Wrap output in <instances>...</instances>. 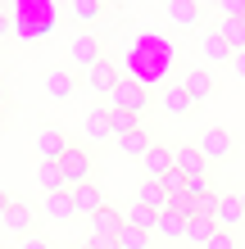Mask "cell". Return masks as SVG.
<instances>
[{
	"mask_svg": "<svg viewBox=\"0 0 245 249\" xmlns=\"http://www.w3.org/2000/svg\"><path fill=\"white\" fill-rule=\"evenodd\" d=\"M109 109H123V113H136V118H141V113L150 109V91H146L141 82L123 77V82L109 91Z\"/></svg>",
	"mask_w": 245,
	"mask_h": 249,
	"instance_id": "cell-1",
	"label": "cell"
},
{
	"mask_svg": "<svg viewBox=\"0 0 245 249\" xmlns=\"http://www.w3.org/2000/svg\"><path fill=\"white\" fill-rule=\"evenodd\" d=\"M91 168H95V159H91V150H82V145H68L64 159H59V172H64L68 186H86L91 181Z\"/></svg>",
	"mask_w": 245,
	"mask_h": 249,
	"instance_id": "cell-2",
	"label": "cell"
},
{
	"mask_svg": "<svg viewBox=\"0 0 245 249\" xmlns=\"http://www.w3.org/2000/svg\"><path fill=\"white\" fill-rule=\"evenodd\" d=\"M123 227H127V222H123V213L105 204V209H100V213L91 217V245H95V249L118 245V231H123Z\"/></svg>",
	"mask_w": 245,
	"mask_h": 249,
	"instance_id": "cell-3",
	"label": "cell"
},
{
	"mask_svg": "<svg viewBox=\"0 0 245 249\" xmlns=\"http://www.w3.org/2000/svg\"><path fill=\"white\" fill-rule=\"evenodd\" d=\"M195 145H200V154H205L209 163H223V159L236 150V141H232V131H227V127H209V131H200V141H195Z\"/></svg>",
	"mask_w": 245,
	"mask_h": 249,
	"instance_id": "cell-4",
	"label": "cell"
},
{
	"mask_svg": "<svg viewBox=\"0 0 245 249\" xmlns=\"http://www.w3.org/2000/svg\"><path fill=\"white\" fill-rule=\"evenodd\" d=\"M68 54H73L77 68H95L100 59H105V46H100L95 32H77L73 41H68Z\"/></svg>",
	"mask_w": 245,
	"mask_h": 249,
	"instance_id": "cell-5",
	"label": "cell"
},
{
	"mask_svg": "<svg viewBox=\"0 0 245 249\" xmlns=\"http://www.w3.org/2000/svg\"><path fill=\"white\" fill-rule=\"evenodd\" d=\"M172 168H177L182 177H205L213 163L200 154V145H177V150H172Z\"/></svg>",
	"mask_w": 245,
	"mask_h": 249,
	"instance_id": "cell-6",
	"label": "cell"
},
{
	"mask_svg": "<svg viewBox=\"0 0 245 249\" xmlns=\"http://www.w3.org/2000/svg\"><path fill=\"white\" fill-rule=\"evenodd\" d=\"M164 18L172 27H200L205 9H200V0H164Z\"/></svg>",
	"mask_w": 245,
	"mask_h": 249,
	"instance_id": "cell-7",
	"label": "cell"
},
{
	"mask_svg": "<svg viewBox=\"0 0 245 249\" xmlns=\"http://www.w3.org/2000/svg\"><path fill=\"white\" fill-rule=\"evenodd\" d=\"M118 82H123V68L113 64V59H100L95 68H86V86H91L95 95H109Z\"/></svg>",
	"mask_w": 245,
	"mask_h": 249,
	"instance_id": "cell-8",
	"label": "cell"
},
{
	"mask_svg": "<svg viewBox=\"0 0 245 249\" xmlns=\"http://www.w3.org/2000/svg\"><path fill=\"white\" fill-rule=\"evenodd\" d=\"M141 168H146V181H164L172 172V145H150L141 154Z\"/></svg>",
	"mask_w": 245,
	"mask_h": 249,
	"instance_id": "cell-9",
	"label": "cell"
},
{
	"mask_svg": "<svg viewBox=\"0 0 245 249\" xmlns=\"http://www.w3.org/2000/svg\"><path fill=\"white\" fill-rule=\"evenodd\" d=\"M41 213H46L50 222H68V217L77 213V204H73V186H68V190H50V195H41Z\"/></svg>",
	"mask_w": 245,
	"mask_h": 249,
	"instance_id": "cell-10",
	"label": "cell"
},
{
	"mask_svg": "<svg viewBox=\"0 0 245 249\" xmlns=\"http://www.w3.org/2000/svg\"><path fill=\"white\" fill-rule=\"evenodd\" d=\"M159 109L168 113V118H182V113H191V109H195V100L186 95V86H182V82H168L164 91H159Z\"/></svg>",
	"mask_w": 245,
	"mask_h": 249,
	"instance_id": "cell-11",
	"label": "cell"
},
{
	"mask_svg": "<svg viewBox=\"0 0 245 249\" xmlns=\"http://www.w3.org/2000/svg\"><path fill=\"white\" fill-rule=\"evenodd\" d=\"M182 86H186V95H191L195 105H209V100H213V72L209 68H191L182 77Z\"/></svg>",
	"mask_w": 245,
	"mask_h": 249,
	"instance_id": "cell-12",
	"label": "cell"
},
{
	"mask_svg": "<svg viewBox=\"0 0 245 249\" xmlns=\"http://www.w3.org/2000/svg\"><path fill=\"white\" fill-rule=\"evenodd\" d=\"M64 150H68V136H64L59 127H41V131H37V154H41V159H55V163H59Z\"/></svg>",
	"mask_w": 245,
	"mask_h": 249,
	"instance_id": "cell-13",
	"label": "cell"
},
{
	"mask_svg": "<svg viewBox=\"0 0 245 249\" xmlns=\"http://www.w3.org/2000/svg\"><path fill=\"white\" fill-rule=\"evenodd\" d=\"M46 95H50V100H73V95H77V77H73L68 68H50V72H46Z\"/></svg>",
	"mask_w": 245,
	"mask_h": 249,
	"instance_id": "cell-14",
	"label": "cell"
},
{
	"mask_svg": "<svg viewBox=\"0 0 245 249\" xmlns=\"http://www.w3.org/2000/svg\"><path fill=\"white\" fill-rule=\"evenodd\" d=\"M232 54H236V50L218 36V27L205 32V41H200V59H205V64H232Z\"/></svg>",
	"mask_w": 245,
	"mask_h": 249,
	"instance_id": "cell-15",
	"label": "cell"
},
{
	"mask_svg": "<svg viewBox=\"0 0 245 249\" xmlns=\"http://www.w3.org/2000/svg\"><path fill=\"white\" fill-rule=\"evenodd\" d=\"M73 204H77L82 217H95L100 209H105V190L91 186V181H86V186H73Z\"/></svg>",
	"mask_w": 245,
	"mask_h": 249,
	"instance_id": "cell-16",
	"label": "cell"
},
{
	"mask_svg": "<svg viewBox=\"0 0 245 249\" xmlns=\"http://www.w3.org/2000/svg\"><path fill=\"white\" fill-rule=\"evenodd\" d=\"M241 222H245L241 195H218V227H223V231H236Z\"/></svg>",
	"mask_w": 245,
	"mask_h": 249,
	"instance_id": "cell-17",
	"label": "cell"
},
{
	"mask_svg": "<svg viewBox=\"0 0 245 249\" xmlns=\"http://www.w3.org/2000/svg\"><path fill=\"white\" fill-rule=\"evenodd\" d=\"M0 222H5V227L14 231V236L23 240V236H27V227H32V209H27L23 199H14L9 209H5V217H0Z\"/></svg>",
	"mask_w": 245,
	"mask_h": 249,
	"instance_id": "cell-18",
	"label": "cell"
},
{
	"mask_svg": "<svg viewBox=\"0 0 245 249\" xmlns=\"http://www.w3.org/2000/svg\"><path fill=\"white\" fill-rule=\"evenodd\" d=\"M123 222H127V227H141V231H150V236H154V227H159V213L146 209L141 199H132V209L123 213Z\"/></svg>",
	"mask_w": 245,
	"mask_h": 249,
	"instance_id": "cell-19",
	"label": "cell"
},
{
	"mask_svg": "<svg viewBox=\"0 0 245 249\" xmlns=\"http://www.w3.org/2000/svg\"><path fill=\"white\" fill-rule=\"evenodd\" d=\"M213 231H218V222H213V217H200V213H191V222H186V240H191V245H200V249H205V245H209V236H213Z\"/></svg>",
	"mask_w": 245,
	"mask_h": 249,
	"instance_id": "cell-20",
	"label": "cell"
},
{
	"mask_svg": "<svg viewBox=\"0 0 245 249\" xmlns=\"http://www.w3.org/2000/svg\"><path fill=\"white\" fill-rule=\"evenodd\" d=\"M37 181H41V190H68V181H64V172H59V163L55 159H41V172H37Z\"/></svg>",
	"mask_w": 245,
	"mask_h": 249,
	"instance_id": "cell-21",
	"label": "cell"
},
{
	"mask_svg": "<svg viewBox=\"0 0 245 249\" xmlns=\"http://www.w3.org/2000/svg\"><path fill=\"white\" fill-rule=\"evenodd\" d=\"M136 199L146 204V209H154V213H168V190L159 181H146V186L136 190Z\"/></svg>",
	"mask_w": 245,
	"mask_h": 249,
	"instance_id": "cell-22",
	"label": "cell"
},
{
	"mask_svg": "<svg viewBox=\"0 0 245 249\" xmlns=\"http://www.w3.org/2000/svg\"><path fill=\"white\" fill-rule=\"evenodd\" d=\"M186 222H191V217H182V213H159V227H154V231H159V236H168V240H186Z\"/></svg>",
	"mask_w": 245,
	"mask_h": 249,
	"instance_id": "cell-23",
	"label": "cell"
},
{
	"mask_svg": "<svg viewBox=\"0 0 245 249\" xmlns=\"http://www.w3.org/2000/svg\"><path fill=\"white\" fill-rule=\"evenodd\" d=\"M218 36L232 50H245V18H218Z\"/></svg>",
	"mask_w": 245,
	"mask_h": 249,
	"instance_id": "cell-24",
	"label": "cell"
},
{
	"mask_svg": "<svg viewBox=\"0 0 245 249\" xmlns=\"http://www.w3.org/2000/svg\"><path fill=\"white\" fill-rule=\"evenodd\" d=\"M105 136H113L109 131V109H91L86 113V141H105Z\"/></svg>",
	"mask_w": 245,
	"mask_h": 249,
	"instance_id": "cell-25",
	"label": "cell"
},
{
	"mask_svg": "<svg viewBox=\"0 0 245 249\" xmlns=\"http://www.w3.org/2000/svg\"><path fill=\"white\" fill-rule=\"evenodd\" d=\"M68 14H73L82 27H91L100 14H105V5H95V0H68Z\"/></svg>",
	"mask_w": 245,
	"mask_h": 249,
	"instance_id": "cell-26",
	"label": "cell"
},
{
	"mask_svg": "<svg viewBox=\"0 0 245 249\" xmlns=\"http://www.w3.org/2000/svg\"><path fill=\"white\" fill-rule=\"evenodd\" d=\"M118 145H123V154H136V159H141V154H146V150H150L154 141L146 136V127H132L127 136H118Z\"/></svg>",
	"mask_w": 245,
	"mask_h": 249,
	"instance_id": "cell-27",
	"label": "cell"
},
{
	"mask_svg": "<svg viewBox=\"0 0 245 249\" xmlns=\"http://www.w3.org/2000/svg\"><path fill=\"white\" fill-rule=\"evenodd\" d=\"M132 127H141V118L136 113H123V109H109V131H113V141L118 136H127Z\"/></svg>",
	"mask_w": 245,
	"mask_h": 249,
	"instance_id": "cell-28",
	"label": "cell"
},
{
	"mask_svg": "<svg viewBox=\"0 0 245 249\" xmlns=\"http://www.w3.org/2000/svg\"><path fill=\"white\" fill-rule=\"evenodd\" d=\"M118 249H150V231H141V227H123V231H118Z\"/></svg>",
	"mask_w": 245,
	"mask_h": 249,
	"instance_id": "cell-29",
	"label": "cell"
},
{
	"mask_svg": "<svg viewBox=\"0 0 245 249\" xmlns=\"http://www.w3.org/2000/svg\"><path fill=\"white\" fill-rule=\"evenodd\" d=\"M218 5V18H245V0H213Z\"/></svg>",
	"mask_w": 245,
	"mask_h": 249,
	"instance_id": "cell-30",
	"label": "cell"
},
{
	"mask_svg": "<svg viewBox=\"0 0 245 249\" xmlns=\"http://www.w3.org/2000/svg\"><path fill=\"white\" fill-rule=\"evenodd\" d=\"M205 249H236V236H232V231H223V227H218V231L209 236V245H205Z\"/></svg>",
	"mask_w": 245,
	"mask_h": 249,
	"instance_id": "cell-31",
	"label": "cell"
},
{
	"mask_svg": "<svg viewBox=\"0 0 245 249\" xmlns=\"http://www.w3.org/2000/svg\"><path fill=\"white\" fill-rule=\"evenodd\" d=\"M195 213H200V217H213V222H218V195H205V199H195Z\"/></svg>",
	"mask_w": 245,
	"mask_h": 249,
	"instance_id": "cell-32",
	"label": "cell"
},
{
	"mask_svg": "<svg viewBox=\"0 0 245 249\" xmlns=\"http://www.w3.org/2000/svg\"><path fill=\"white\" fill-rule=\"evenodd\" d=\"M159 186L168 190V195H182V190H186V177H182V172H177V168H172V172H168V177H164Z\"/></svg>",
	"mask_w": 245,
	"mask_h": 249,
	"instance_id": "cell-33",
	"label": "cell"
},
{
	"mask_svg": "<svg viewBox=\"0 0 245 249\" xmlns=\"http://www.w3.org/2000/svg\"><path fill=\"white\" fill-rule=\"evenodd\" d=\"M19 249H50V240H41V236H23Z\"/></svg>",
	"mask_w": 245,
	"mask_h": 249,
	"instance_id": "cell-34",
	"label": "cell"
},
{
	"mask_svg": "<svg viewBox=\"0 0 245 249\" xmlns=\"http://www.w3.org/2000/svg\"><path fill=\"white\" fill-rule=\"evenodd\" d=\"M232 72L245 82V50H236V54H232Z\"/></svg>",
	"mask_w": 245,
	"mask_h": 249,
	"instance_id": "cell-35",
	"label": "cell"
},
{
	"mask_svg": "<svg viewBox=\"0 0 245 249\" xmlns=\"http://www.w3.org/2000/svg\"><path fill=\"white\" fill-rule=\"evenodd\" d=\"M9 204H14V199H9V190H0V217H5V209H9Z\"/></svg>",
	"mask_w": 245,
	"mask_h": 249,
	"instance_id": "cell-36",
	"label": "cell"
},
{
	"mask_svg": "<svg viewBox=\"0 0 245 249\" xmlns=\"http://www.w3.org/2000/svg\"><path fill=\"white\" fill-rule=\"evenodd\" d=\"M9 32V18H5V14H0V36H5Z\"/></svg>",
	"mask_w": 245,
	"mask_h": 249,
	"instance_id": "cell-37",
	"label": "cell"
},
{
	"mask_svg": "<svg viewBox=\"0 0 245 249\" xmlns=\"http://www.w3.org/2000/svg\"><path fill=\"white\" fill-rule=\"evenodd\" d=\"M0 105H5V86H0Z\"/></svg>",
	"mask_w": 245,
	"mask_h": 249,
	"instance_id": "cell-38",
	"label": "cell"
},
{
	"mask_svg": "<svg viewBox=\"0 0 245 249\" xmlns=\"http://www.w3.org/2000/svg\"><path fill=\"white\" fill-rule=\"evenodd\" d=\"M95 5H113V0H95Z\"/></svg>",
	"mask_w": 245,
	"mask_h": 249,
	"instance_id": "cell-39",
	"label": "cell"
},
{
	"mask_svg": "<svg viewBox=\"0 0 245 249\" xmlns=\"http://www.w3.org/2000/svg\"><path fill=\"white\" fill-rule=\"evenodd\" d=\"M241 209H245V190H241Z\"/></svg>",
	"mask_w": 245,
	"mask_h": 249,
	"instance_id": "cell-40",
	"label": "cell"
},
{
	"mask_svg": "<svg viewBox=\"0 0 245 249\" xmlns=\"http://www.w3.org/2000/svg\"><path fill=\"white\" fill-rule=\"evenodd\" d=\"M0 5H5V0H0Z\"/></svg>",
	"mask_w": 245,
	"mask_h": 249,
	"instance_id": "cell-41",
	"label": "cell"
}]
</instances>
